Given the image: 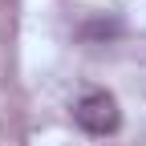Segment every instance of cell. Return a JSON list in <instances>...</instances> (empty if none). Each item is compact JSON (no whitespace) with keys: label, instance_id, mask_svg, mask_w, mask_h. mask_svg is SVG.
Masks as SVG:
<instances>
[{"label":"cell","instance_id":"cell-1","mask_svg":"<svg viewBox=\"0 0 146 146\" xmlns=\"http://www.w3.org/2000/svg\"><path fill=\"white\" fill-rule=\"evenodd\" d=\"M73 122H77L85 134H94V138H110V134L122 126V110H118L114 94L89 89V94H81L77 106H73Z\"/></svg>","mask_w":146,"mask_h":146}]
</instances>
